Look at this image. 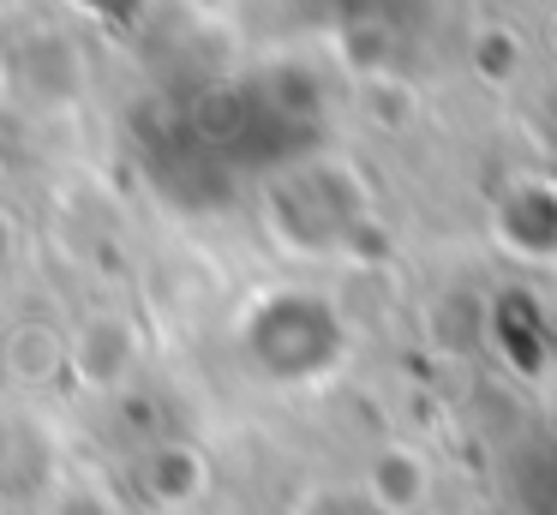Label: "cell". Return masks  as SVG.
Returning <instances> with one entry per match:
<instances>
[{
	"label": "cell",
	"instance_id": "obj_1",
	"mask_svg": "<svg viewBox=\"0 0 557 515\" xmlns=\"http://www.w3.org/2000/svg\"><path fill=\"white\" fill-rule=\"evenodd\" d=\"M49 515H121V503H114L109 491H97V486H66Z\"/></svg>",
	"mask_w": 557,
	"mask_h": 515
}]
</instances>
